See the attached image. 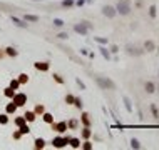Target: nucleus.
<instances>
[{
    "label": "nucleus",
    "mask_w": 159,
    "mask_h": 150,
    "mask_svg": "<svg viewBox=\"0 0 159 150\" xmlns=\"http://www.w3.org/2000/svg\"><path fill=\"white\" fill-rule=\"evenodd\" d=\"M94 29V25L91 24V22L87 20H80L79 24L74 25V32L79 33V35H82V37H85V35H89V32Z\"/></svg>",
    "instance_id": "nucleus-1"
},
{
    "label": "nucleus",
    "mask_w": 159,
    "mask_h": 150,
    "mask_svg": "<svg viewBox=\"0 0 159 150\" xmlns=\"http://www.w3.org/2000/svg\"><path fill=\"white\" fill-rule=\"evenodd\" d=\"M94 80L99 85V88H102V90H116V83L111 79H107V77H94Z\"/></svg>",
    "instance_id": "nucleus-2"
},
{
    "label": "nucleus",
    "mask_w": 159,
    "mask_h": 150,
    "mask_svg": "<svg viewBox=\"0 0 159 150\" xmlns=\"http://www.w3.org/2000/svg\"><path fill=\"white\" fill-rule=\"evenodd\" d=\"M116 10H117V13H121V15H129L131 10H132V7H131V0H117Z\"/></svg>",
    "instance_id": "nucleus-3"
},
{
    "label": "nucleus",
    "mask_w": 159,
    "mask_h": 150,
    "mask_svg": "<svg viewBox=\"0 0 159 150\" xmlns=\"http://www.w3.org/2000/svg\"><path fill=\"white\" fill-rule=\"evenodd\" d=\"M71 138H72L71 135H64V137L59 135V137H54V138H52V147H54V149H64V147L69 143Z\"/></svg>",
    "instance_id": "nucleus-4"
},
{
    "label": "nucleus",
    "mask_w": 159,
    "mask_h": 150,
    "mask_svg": "<svg viewBox=\"0 0 159 150\" xmlns=\"http://www.w3.org/2000/svg\"><path fill=\"white\" fill-rule=\"evenodd\" d=\"M50 125H52V130H55L57 133H65L69 130L67 129V122H64V120L62 122H52Z\"/></svg>",
    "instance_id": "nucleus-5"
},
{
    "label": "nucleus",
    "mask_w": 159,
    "mask_h": 150,
    "mask_svg": "<svg viewBox=\"0 0 159 150\" xmlns=\"http://www.w3.org/2000/svg\"><path fill=\"white\" fill-rule=\"evenodd\" d=\"M102 15L107 17V18H114V17L117 15L116 7H112V5H104V7H102Z\"/></svg>",
    "instance_id": "nucleus-6"
},
{
    "label": "nucleus",
    "mask_w": 159,
    "mask_h": 150,
    "mask_svg": "<svg viewBox=\"0 0 159 150\" xmlns=\"http://www.w3.org/2000/svg\"><path fill=\"white\" fill-rule=\"evenodd\" d=\"M12 102L17 105V107H24V105L27 104V95H25V93H15Z\"/></svg>",
    "instance_id": "nucleus-7"
},
{
    "label": "nucleus",
    "mask_w": 159,
    "mask_h": 150,
    "mask_svg": "<svg viewBox=\"0 0 159 150\" xmlns=\"http://www.w3.org/2000/svg\"><path fill=\"white\" fill-rule=\"evenodd\" d=\"M80 124H82L84 127H91V125H92L91 113H89V112H82V115H80Z\"/></svg>",
    "instance_id": "nucleus-8"
},
{
    "label": "nucleus",
    "mask_w": 159,
    "mask_h": 150,
    "mask_svg": "<svg viewBox=\"0 0 159 150\" xmlns=\"http://www.w3.org/2000/svg\"><path fill=\"white\" fill-rule=\"evenodd\" d=\"M33 67H35V70H39V72H49L50 63L49 62H35Z\"/></svg>",
    "instance_id": "nucleus-9"
},
{
    "label": "nucleus",
    "mask_w": 159,
    "mask_h": 150,
    "mask_svg": "<svg viewBox=\"0 0 159 150\" xmlns=\"http://www.w3.org/2000/svg\"><path fill=\"white\" fill-rule=\"evenodd\" d=\"M122 102H124L126 110H127L129 113H132V112H134V108H132V100H131L127 95H122Z\"/></svg>",
    "instance_id": "nucleus-10"
},
{
    "label": "nucleus",
    "mask_w": 159,
    "mask_h": 150,
    "mask_svg": "<svg viewBox=\"0 0 159 150\" xmlns=\"http://www.w3.org/2000/svg\"><path fill=\"white\" fill-rule=\"evenodd\" d=\"M126 50H127V54H129V55H142V54H144V50L137 49V47H132V45H127V47H126Z\"/></svg>",
    "instance_id": "nucleus-11"
},
{
    "label": "nucleus",
    "mask_w": 159,
    "mask_h": 150,
    "mask_svg": "<svg viewBox=\"0 0 159 150\" xmlns=\"http://www.w3.org/2000/svg\"><path fill=\"white\" fill-rule=\"evenodd\" d=\"M80 125V120H77V118H71V120L67 122V129L69 130H77Z\"/></svg>",
    "instance_id": "nucleus-12"
},
{
    "label": "nucleus",
    "mask_w": 159,
    "mask_h": 150,
    "mask_svg": "<svg viewBox=\"0 0 159 150\" xmlns=\"http://www.w3.org/2000/svg\"><path fill=\"white\" fill-rule=\"evenodd\" d=\"M91 135H92L91 127H84L82 132H80V137H82V140H89V138H91Z\"/></svg>",
    "instance_id": "nucleus-13"
},
{
    "label": "nucleus",
    "mask_w": 159,
    "mask_h": 150,
    "mask_svg": "<svg viewBox=\"0 0 159 150\" xmlns=\"http://www.w3.org/2000/svg\"><path fill=\"white\" fill-rule=\"evenodd\" d=\"M99 52H100V55H102V57H104L106 60H107V62H109V60H111V52H109V50H107V47L100 45V47H99Z\"/></svg>",
    "instance_id": "nucleus-14"
},
{
    "label": "nucleus",
    "mask_w": 159,
    "mask_h": 150,
    "mask_svg": "<svg viewBox=\"0 0 159 150\" xmlns=\"http://www.w3.org/2000/svg\"><path fill=\"white\" fill-rule=\"evenodd\" d=\"M156 50V43L152 40H146L144 42V52H152Z\"/></svg>",
    "instance_id": "nucleus-15"
},
{
    "label": "nucleus",
    "mask_w": 159,
    "mask_h": 150,
    "mask_svg": "<svg viewBox=\"0 0 159 150\" xmlns=\"http://www.w3.org/2000/svg\"><path fill=\"white\" fill-rule=\"evenodd\" d=\"M69 145L72 147V149H80V138H75V137H72L71 140H69Z\"/></svg>",
    "instance_id": "nucleus-16"
},
{
    "label": "nucleus",
    "mask_w": 159,
    "mask_h": 150,
    "mask_svg": "<svg viewBox=\"0 0 159 150\" xmlns=\"http://www.w3.org/2000/svg\"><path fill=\"white\" fill-rule=\"evenodd\" d=\"M144 88H146V92L147 93H154L156 92V85H154V82H146V85H144Z\"/></svg>",
    "instance_id": "nucleus-17"
},
{
    "label": "nucleus",
    "mask_w": 159,
    "mask_h": 150,
    "mask_svg": "<svg viewBox=\"0 0 159 150\" xmlns=\"http://www.w3.org/2000/svg\"><path fill=\"white\" fill-rule=\"evenodd\" d=\"M17 108H19V107H17V105L12 102V104H8L7 107H5V112H7L8 115H12V113H15V112H17Z\"/></svg>",
    "instance_id": "nucleus-18"
},
{
    "label": "nucleus",
    "mask_w": 159,
    "mask_h": 150,
    "mask_svg": "<svg viewBox=\"0 0 159 150\" xmlns=\"http://www.w3.org/2000/svg\"><path fill=\"white\" fill-rule=\"evenodd\" d=\"M42 118H44V122H45V124H52V122H54V115H52V113H49V112L42 113Z\"/></svg>",
    "instance_id": "nucleus-19"
},
{
    "label": "nucleus",
    "mask_w": 159,
    "mask_h": 150,
    "mask_svg": "<svg viewBox=\"0 0 159 150\" xmlns=\"http://www.w3.org/2000/svg\"><path fill=\"white\" fill-rule=\"evenodd\" d=\"M15 93H17V92L13 90L12 87H7V88L4 90V95L7 97V99H13V95H15Z\"/></svg>",
    "instance_id": "nucleus-20"
},
{
    "label": "nucleus",
    "mask_w": 159,
    "mask_h": 150,
    "mask_svg": "<svg viewBox=\"0 0 159 150\" xmlns=\"http://www.w3.org/2000/svg\"><path fill=\"white\" fill-rule=\"evenodd\" d=\"M129 145H131V149H136V150H139L141 149V142L137 140V138H131V142H129Z\"/></svg>",
    "instance_id": "nucleus-21"
},
{
    "label": "nucleus",
    "mask_w": 159,
    "mask_h": 150,
    "mask_svg": "<svg viewBox=\"0 0 159 150\" xmlns=\"http://www.w3.org/2000/svg\"><path fill=\"white\" fill-rule=\"evenodd\" d=\"M33 147H35V149H44V147H45V140H44V138H35Z\"/></svg>",
    "instance_id": "nucleus-22"
},
{
    "label": "nucleus",
    "mask_w": 159,
    "mask_h": 150,
    "mask_svg": "<svg viewBox=\"0 0 159 150\" xmlns=\"http://www.w3.org/2000/svg\"><path fill=\"white\" fill-rule=\"evenodd\" d=\"M24 117H25V120H27V122H33V120H35V117H37V113H35V112H25Z\"/></svg>",
    "instance_id": "nucleus-23"
},
{
    "label": "nucleus",
    "mask_w": 159,
    "mask_h": 150,
    "mask_svg": "<svg viewBox=\"0 0 159 150\" xmlns=\"http://www.w3.org/2000/svg\"><path fill=\"white\" fill-rule=\"evenodd\" d=\"M149 108H151V112H152V117H154L156 120H159V110H158V107H156V104H151Z\"/></svg>",
    "instance_id": "nucleus-24"
},
{
    "label": "nucleus",
    "mask_w": 159,
    "mask_h": 150,
    "mask_svg": "<svg viewBox=\"0 0 159 150\" xmlns=\"http://www.w3.org/2000/svg\"><path fill=\"white\" fill-rule=\"evenodd\" d=\"M5 54H7L8 57H17V55H19V52H17L13 47H7V49H5Z\"/></svg>",
    "instance_id": "nucleus-25"
},
{
    "label": "nucleus",
    "mask_w": 159,
    "mask_h": 150,
    "mask_svg": "<svg viewBox=\"0 0 159 150\" xmlns=\"http://www.w3.org/2000/svg\"><path fill=\"white\" fill-rule=\"evenodd\" d=\"M156 15H158V7L152 4V5H149V17L151 18H156Z\"/></svg>",
    "instance_id": "nucleus-26"
},
{
    "label": "nucleus",
    "mask_w": 159,
    "mask_h": 150,
    "mask_svg": "<svg viewBox=\"0 0 159 150\" xmlns=\"http://www.w3.org/2000/svg\"><path fill=\"white\" fill-rule=\"evenodd\" d=\"M24 20H25V22H39V17H37V15H30V13H25V15H24Z\"/></svg>",
    "instance_id": "nucleus-27"
},
{
    "label": "nucleus",
    "mask_w": 159,
    "mask_h": 150,
    "mask_svg": "<svg viewBox=\"0 0 159 150\" xmlns=\"http://www.w3.org/2000/svg\"><path fill=\"white\" fill-rule=\"evenodd\" d=\"M33 112L37 113V115H42V113L45 112V107H44L42 104H37V105H35V108H33Z\"/></svg>",
    "instance_id": "nucleus-28"
},
{
    "label": "nucleus",
    "mask_w": 159,
    "mask_h": 150,
    "mask_svg": "<svg viewBox=\"0 0 159 150\" xmlns=\"http://www.w3.org/2000/svg\"><path fill=\"white\" fill-rule=\"evenodd\" d=\"M74 105H75V108H79V110H82V107H84V102H82V99H80V97H75V100H74Z\"/></svg>",
    "instance_id": "nucleus-29"
},
{
    "label": "nucleus",
    "mask_w": 159,
    "mask_h": 150,
    "mask_svg": "<svg viewBox=\"0 0 159 150\" xmlns=\"http://www.w3.org/2000/svg\"><path fill=\"white\" fill-rule=\"evenodd\" d=\"M19 82H20V85L27 83V82H29V75H27V74H20V75H19Z\"/></svg>",
    "instance_id": "nucleus-30"
},
{
    "label": "nucleus",
    "mask_w": 159,
    "mask_h": 150,
    "mask_svg": "<svg viewBox=\"0 0 159 150\" xmlns=\"http://www.w3.org/2000/svg\"><path fill=\"white\" fill-rule=\"evenodd\" d=\"M74 5H75V0H62V7H65V8H71Z\"/></svg>",
    "instance_id": "nucleus-31"
},
{
    "label": "nucleus",
    "mask_w": 159,
    "mask_h": 150,
    "mask_svg": "<svg viewBox=\"0 0 159 150\" xmlns=\"http://www.w3.org/2000/svg\"><path fill=\"white\" fill-rule=\"evenodd\" d=\"M94 42H97V43H100V45H107L109 43V40L104 38V37H94Z\"/></svg>",
    "instance_id": "nucleus-32"
},
{
    "label": "nucleus",
    "mask_w": 159,
    "mask_h": 150,
    "mask_svg": "<svg viewBox=\"0 0 159 150\" xmlns=\"http://www.w3.org/2000/svg\"><path fill=\"white\" fill-rule=\"evenodd\" d=\"M74 100H75V97L72 95V93H67L65 95V104L67 105H74Z\"/></svg>",
    "instance_id": "nucleus-33"
},
{
    "label": "nucleus",
    "mask_w": 159,
    "mask_h": 150,
    "mask_svg": "<svg viewBox=\"0 0 159 150\" xmlns=\"http://www.w3.org/2000/svg\"><path fill=\"white\" fill-rule=\"evenodd\" d=\"M80 147H82L84 150H92V149H94V145H92V142H89V140H84V143H82Z\"/></svg>",
    "instance_id": "nucleus-34"
},
{
    "label": "nucleus",
    "mask_w": 159,
    "mask_h": 150,
    "mask_svg": "<svg viewBox=\"0 0 159 150\" xmlns=\"http://www.w3.org/2000/svg\"><path fill=\"white\" fill-rule=\"evenodd\" d=\"M8 87H12L13 90H17V88L20 87V82H19V79H13V80H10V85Z\"/></svg>",
    "instance_id": "nucleus-35"
},
{
    "label": "nucleus",
    "mask_w": 159,
    "mask_h": 150,
    "mask_svg": "<svg viewBox=\"0 0 159 150\" xmlns=\"http://www.w3.org/2000/svg\"><path fill=\"white\" fill-rule=\"evenodd\" d=\"M24 124H27L25 117H17V118H15V125H17V127H22Z\"/></svg>",
    "instance_id": "nucleus-36"
},
{
    "label": "nucleus",
    "mask_w": 159,
    "mask_h": 150,
    "mask_svg": "<svg viewBox=\"0 0 159 150\" xmlns=\"http://www.w3.org/2000/svg\"><path fill=\"white\" fill-rule=\"evenodd\" d=\"M19 130H20L22 135H27V133L30 132V129H29V125H27V124H24L22 127H19Z\"/></svg>",
    "instance_id": "nucleus-37"
},
{
    "label": "nucleus",
    "mask_w": 159,
    "mask_h": 150,
    "mask_svg": "<svg viewBox=\"0 0 159 150\" xmlns=\"http://www.w3.org/2000/svg\"><path fill=\"white\" fill-rule=\"evenodd\" d=\"M0 124H2V125H7L8 124V113L7 112L0 115Z\"/></svg>",
    "instance_id": "nucleus-38"
},
{
    "label": "nucleus",
    "mask_w": 159,
    "mask_h": 150,
    "mask_svg": "<svg viewBox=\"0 0 159 150\" xmlns=\"http://www.w3.org/2000/svg\"><path fill=\"white\" fill-rule=\"evenodd\" d=\"M54 80L57 83H60V85H64V83H65V80L62 79V75H59V74H54Z\"/></svg>",
    "instance_id": "nucleus-39"
},
{
    "label": "nucleus",
    "mask_w": 159,
    "mask_h": 150,
    "mask_svg": "<svg viewBox=\"0 0 159 150\" xmlns=\"http://www.w3.org/2000/svg\"><path fill=\"white\" fill-rule=\"evenodd\" d=\"M12 20H13V24H15V25H19V27H27V24H24L22 20H19L17 17H12Z\"/></svg>",
    "instance_id": "nucleus-40"
},
{
    "label": "nucleus",
    "mask_w": 159,
    "mask_h": 150,
    "mask_svg": "<svg viewBox=\"0 0 159 150\" xmlns=\"http://www.w3.org/2000/svg\"><path fill=\"white\" fill-rule=\"evenodd\" d=\"M54 27H59V29L64 27V20L62 18H54Z\"/></svg>",
    "instance_id": "nucleus-41"
},
{
    "label": "nucleus",
    "mask_w": 159,
    "mask_h": 150,
    "mask_svg": "<svg viewBox=\"0 0 159 150\" xmlns=\"http://www.w3.org/2000/svg\"><path fill=\"white\" fill-rule=\"evenodd\" d=\"M57 37L60 38V40H67V38H69V33H67V32H60Z\"/></svg>",
    "instance_id": "nucleus-42"
},
{
    "label": "nucleus",
    "mask_w": 159,
    "mask_h": 150,
    "mask_svg": "<svg viewBox=\"0 0 159 150\" xmlns=\"http://www.w3.org/2000/svg\"><path fill=\"white\" fill-rule=\"evenodd\" d=\"M75 83H77V85L80 87V90H85V83H84L80 79H75Z\"/></svg>",
    "instance_id": "nucleus-43"
},
{
    "label": "nucleus",
    "mask_w": 159,
    "mask_h": 150,
    "mask_svg": "<svg viewBox=\"0 0 159 150\" xmlns=\"http://www.w3.org/2000/svg\"><path fill=\"white\" fill-rule=\"evenodd\" d=\"M12 137H13V140H19V138H20V137H22V133H20V130H15V132H13V135H12Z\"/></svg>",
    "instance_id": "nucleus-44"
},
{
    "label": "nucleus",
    "mask_w": 159,
    "mask_h": 150,
    "mask_svg": "<svg viewBox=\"0 0 159 150\" xmlns=\"http://www.w3.org/2000/svg\"><path fill=\"white\" fill-rule=\"evenodd\" d=\"M109 52H111V54H117V52H119V47H117V45H111V50H109Z\"/></svg>",
    "instance_id": "nucleus-45"
},
{
    "label": "nucleus",
    "mask_w": 159,
    "mask_h": 150,
    "mask_svg": "<svg viewBox=\"0 0 159 150\" xmlns=\"http://www.w3.org/2000/svg\"><path fill=\"white\" fill-rule=\"evenodd\" d=\"M85 4H87L85 0H77V2H75V5H77V7H82V5H85Z\"/></svg>",
    "instance_id": "nucleus-46"
},
{
    "label": "nucleus",
    "mask_w": 159,
    "mask_h": 150,
    "mask_svg": "<svg viewBox=\"0 0 159 150\" xmlns=\"http://www.w3.org/2000/svg\"><path fill=\"white\" fill-rule=\"evenodd\" d=\"M80 54H82V55H89V50L87 49H82V50H80Z\"/></svg>",
    "instance_id": "nucleus-47"
},
{
    "label": "nucleus",
    "mask_w": 159,
    "mask_h": 150,
    "mask_svg": "<svg viewBox=\"0 0 159 150\" xmlns=\"http://www.w3.org/2000/svg\"><path fill=\"white\" fill-rule=\"evenodd\" d=\"M4 55H5V52H2V50H0V58L4 57Z\"/></svg>",
    "instance_id": "nucleus-48"
},
{
    "label": "nucleus",
    "mask_w": 159,
    "mask_h": 150,
    "mask_svg": "<svg viewBox=\"0 0 159 150\" xmlns=\"http://www.w3.org/2000/svg\"><path fill=\"white\" fill-rule=\"evenodd\" d=\"M85 2H87V4H91V2H92V0H85Z\"/></svg>",
    "instance_id": "nucleus-49"
}]
</instances>
